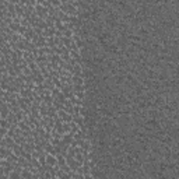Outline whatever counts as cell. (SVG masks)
Returning a JSON list of instances; mask_svg holds the SVG:
<instances>
[{
    "label": "cell",
    "mask_w": 179,
    "mask_h": 179,
    "mask_svg": "<svg viewBox=\"0 0 179 179\" xmlns=\"http://www.w3.org/2000/svg\"><path fill=\"white\" fill-rule=\"evenodd\" d=\"M46 164H48L49 166L58 165V158H55L52 154H48V153H46Z\"/></svg>",
    "instance_id": "6da1fadb"
},
{
    "label": "cell",
    "mask_w": 179,
    "mask_h": 179,
    "mask_svg": "<svg viewBox=\"0 0 179 179\" xmlns=\"http://www.w3.org/2000/svg\"><path fill=\"white\" fill-rule=\"evenodd\" d=\"M62 139H63V143H64V144H67V146H69L71 141H73V133H69V136H63Z\"/></svg>",
    "instance_id": "3957f363"
},
{
    "label": "cell",
    "mask_w": 179,
    "mask_h": 179,
    "mask_svg": "<svg viewBox=\"0 0 179 179\" xmlns=\"http://www.w3.org/2000/svg\"><path fill=\"white\" fill-rule=\"evenodd\" d=\"M74 74H81V69H80V66L78 64H74V70H73Z\"/></svg>",
    "instance_id": "8992f818"
},
{
    "label": "cell",
    "mask_w": 179,
    "mask_h": 179,
    "mask_svg": "<svg viewBox=\"0 0 179 179\" xmlns=\"http://www.w3.org/2000/svg\"><path fill=\"white\" fill-rule=\"evenodd\" d=\"M7 133H8V129L1 128V126H0V136H1V137H6Z\"/></svg>",
    "instance_id": "277c9868"
},
{
    "label": "cell",
    "mask_w": 179,
    "mask_h": 179,
    "mask_svg": "<svg viewBox=\"0 0 179 179\" xmlns=\"http://www.w3.org/2000/svg\"><path fill=\"white\" fill-rule=\"evenodd\" d=\"M10 113V106L8 104H4L3 106H0V118H7Z\"/></svg>",
    "instance_id": "7a4b0ae2"
},
{
    "label": "cell",
    "mask_w": 179,
    "mask_h": 179,
    "mask_svg": "<svg viewBox=\"0 0 179 179\" xmlns=\"http://www.w3.org/2000/svg\"><path fill=\"white\" fill-rule=\"evenodd\" d=\"M71 34H73V32H71V30H67V28L63 31V35L66 37V38H71Z\"/></svg>",
    "instance_id": "5b68a950"
}]
</instances>
